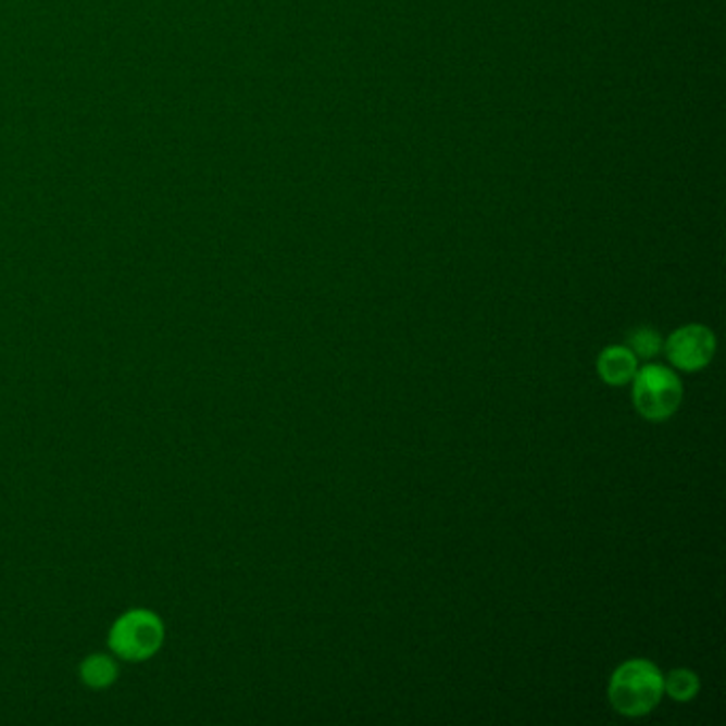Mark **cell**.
<instances>
[{"mask_svg": "<svg viewBox=\"0 0 726 726\" xmlns=\"http://www.w3.org/2000/svg\"><path fill=\"white\" fill-rule=\"evenodd\" d=\"M608 697L621 716H648L665 697V675L652 661L630 659L610 677Z\"/></svg>", "mask_w": 726, "mask_h": 726, "instance_id": "obj_1", "label": "cell"}, {"mask_svg": "<svg viewBox=\"0 0 726 726\" xmlns=\"http://www.w3.org/2000/svg\"><path fill=\"white\" fill-rule=\"evenodd\" d=\"M681 379L669 366L648 364L633 377V405L648 422H665L679 410Z\"/></svg>", "mask_w": 726, "mask_h": 726, "instance_id": "obj_2", "label": "cell"}, {"mask_svg": "<svg viewBox=\"0 0 726 726\" xmlns=\"http://www.w3.org/2000/svg\"><path fill=\"white\" fill-rule=\"evenodd\" d=\"M164 639V626L157 614L148 610H135L113 624L109 646L115 656L139 663L154 656Z\"/></svg>", "mask_w": 726, "mask_h": 726, "instance_id": "obj_3", "label": "cell"}, {"mask_svg": "<svg viewBox=\"0 0 726 726\" xmlns=\"http://www.w3.org/2000/svg\"><path fill=\"white\" fill-rule=\"evenodd\" d=\"M663 350L675 368L697 373L712 363L716 354V335L703 324H688L669 335Z\"/></svg>", "mask_w": 726, "mask_h": 726, "instance_id": "obj_4", "label": "cell"}, {"mask_svg": "<svg viewBox=\"0 0 726 726\" xmlns=\"http://www.w3.org/2000/svg\"><path fill=\"white\" fill-rule=\"evenodd\" d=\"M639 371V359L626 346H610L597 359L599 377L614 388L630 384Z\"/></svg>", "mask_w": 726, "mask_h": 726, "instance_id": "obj_5", "label": "cell"}, {"mask_svg": "<svg viewBox=\"0 0 726 726\" xmlns=\"http://www.w3.org/2000/svg\"><path fill=\"white\" fill-rule=\"evenodd\" d=\"M626 348L641 361H652L663 352L661 335L650 326H639L628 335Z\"/></svg>", "mask_w": 726, "mask_h": 726, "instance_id": "obj_6", "label": "cell"}, {"mask_svg": "<svg viewBox=\"0 0 726 726\" xmlns=\"http://www.w3.org/2000/svg\"><path fill=\"white\" fill-rule=\"evenodd\" d=\"M699 690H701V679L690 669H674L665 677V694L679 703L692 701L699 694Z\"/></svg>", "mask_w": 726, "mask_h": 726, "instance_id": "obj_7", "label": "cell"}, {"mask_svg": "<svg viewBox=\"0 0 726 726\" xmlns=\"http://www.w3.org/2000/svg\"><path fill=\"white\" fill-rule=\"evenodd\" d=\"M115 677H117L115 663L103 654H95V656L86 659L84 665H82V679L90 688H107L109 684L115 681Z\"/></svg>", "mask_w": 726, "mask_h": 726, "instance_id": "obj_8", "label": "cell"}]
</instances>
